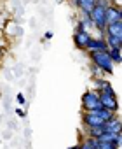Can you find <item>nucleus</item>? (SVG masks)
I'll use <instances>...</instances> for the list:
<instances>
[{
    "label": "nucleus",
    "instance_id": "obj_1",
    "mask_svg": "<svg viewBox=\"0 0 122 149\" xmlns=\"http://www.w3.org/2000/svg\"><path fill=\"white\" fill-rule=\"evenodd\" d=\"M89 58H91V63L96 65L103 74H112L113 72V61L108 54V51H89L87 53Z\"/></svg>",
    "mask_w": 122,
    "mask_h": 149
},
{
    "label": "nucleus",
    "instance_id": "obj_2",
    "mask_svg": "<svg viewBox=\"0 0 122 149\" xmlns=\"http://www.w3.org/2000/svg\"><path fill=\"white\" fill-rule=\"evenodd\" d=\"M99 93V102H101V107H106L113 112H119V100H117V95L113 91V88L108 84L105 86L103 90L98 91Z\"/></svg>",
    "mask_w": 122,
    "mask_h": 149
},
{
    "label": "nucleus",
    "instance_id": "obj_3",
    "mask_svg": "<svg viewBox=\"0 0 122 149\" xmlns=\"http://www.w3.org/2000/svg\"><path fill=\"white\" fill-rule=\"evenodd\" d=\"M101 107V102H99V93L96 90H87L84 95H82V109L84 111H96Z\"/></svg>",
    "mask_w": 122,
    "mask_h": 149
},
{
    "label": "nucleus",
    "instance_id": "obj_4",
    "mask_svg": "<svg viewBox=\"0 0 122 149\" xmlns=\"http://www.w3.org/2000/svg\"><path fill=\"white\" fill-rule=\"evenodd\" d=\"M91 35H93L91 32H86V30H75V33H73V44H75V47L80 49V51H86Z\"/></svg>",
    "mask_w": 122,
    "mask_h": 149
},
{
    "label": "nucleus",
    "instance_id": "obj_5",
    "mask_svg": "<svg viewBox=\"0 0 122 149\" xmlns=\"http://www.w3.org/2000/svg\"><path fill=\"white\" fill-rule=\"evenodd\" d=\"M105 121L96 114V112H93V111H84V114H82V125H84V128H93V126H101Z\"/></svg>",
    "mask_w": 122,
    "mask_h": 149
},
{
    "label": "nucleus",
    "instance_id": "obj_6",
    "mask_svg": "<svg viewBox=\"0 0 122 149\" xmlns=\"http://www.w3.org/2000/svg\"><path fill=\"white\" fill-rule=\"evenodd\" d=\"M108 49V44H106V40H105V37H94V35H91V39H89V42H87V47H86V51L89 53V51H106Z\"/></svg>",
    "mask_w": 122,
    "mask_h": 149
},
{
    "label": "nucleus",
    "instance_id": "obj_7",
    "mask_svg": "<svg viewBox=\"0 0 122 149\" xmlns=\"http://www.w3.org/2000/svg\"><path fill=\"white\" fill-rule=\"evenodd\" d=\"M105 18H106V25L108 23H113V21H120L122 19V9L119 6L108 4L106 6V11H105Z\"/></svg>",
    "mask_w": 122,
    "mask_h": 149
},
{
    "label": "nucleus",
    "instance_id": "obj_8",
    "mask_svg": "<svg viewBox=\"0 0 122 149\" xmlns=\"http://www.w3.org/2000/svg\"><path fill=\"white\" fill-rule=\"evenodd\" d=\"M72 2H73V6L80 11V14H89L91 9H93L94 4H96V0H72Z\"/></svg>",
    "mask_w": 122,
    "mask_h": 149
},
{
    "label": "nucleus",
    "instance_id": "obj_9",
    "mask_svg": "<svg viewBox=\"0 0 122 149\" xmlns=\"http://www.w3.org/2000/svg\"><path fill=\"white\" fill-rule=\"evenodd\" d=\"M105 35H113V37H122V19L120 21H113V23H108L105 26Z\"/></svg>",
    "mask_w": 122,
    "mask_h": 149
},
{
    "label": "nucleus",
    "instance_id": "obj_10",
    "mask_svg": "<svg viewBox=\"0 0 122 149\" xmlns=\"http://www.w3.org/2000/svg\"><path fill=\"white\" fill-rule=\"evenodd\" d=\"M103 130L105 132H112V133H119L120 132V119H119V116L115 114L112 119L105 121L103 123Z\"/></svg>",
    "mask_w": 122,
    "mask_h": 149
},
{
    "label": "nucleus",
    "instance_id": "obj_11",
    "mask_svg": "<svg viewBox=\"0 0 122 149\" xmlns=\"http://www.w3.org/2000/svg\"><path fill=\"white\" fill-rule=\"evenodd\" d=\"M106 51H108V54H110L113 65H119L120 60H122V49H120V47H108Z\"/></svg>",
    "mask_w": 122,
    "mask_h": 149
},
{
    "label": "nucleus",
    "instance_id": "obj_12",
    "mask_svg": "<svg viewBox=\"0 0 122 149\" xmlns=\"http://www.w3.org/2000/svg\"><path fill=\"white\" fill-rule=\"evenodd\" d=\"M105 40L108 47H122V37H113V35H105Z\"/></svg>",
    "mask_w": 122,
    "mask_h": 149
},
{
    "label": "nucleus",
    "instance_id": "obj_13",
    "mask_svg": "<svg viewBox=\"0 0 122 149\" xmlns=\"http://www.w3.org/2000/svg\"><path fill=\"white\" fill-rule=\"evenodd\" d=\"M80 146H82V149H98V140L93 137H87Z\"/></svg>",
    "mask_w": 122,
    "mask_h": 149
},
{
    "label": "nucleus",
    "instance_id": "obj_14",
    "mask_svg": "<svg viewBox=\"0 0 122 149\" xmlns=\"http://www.w3.org/2000/svg\"><path fill=\"white\" fill-rule=\"evenodd\" d=\"M98 149H119L113 140H98Z\"/></svg>",
    "mask_w": 122,
    "mask_h": 149
},
{
    "label": "nucleus",
    "instance_id": "obj_15",
    "mask_svg": "<svg viewBox=\"0 0 122 149\" xmlns=\"http://www.w3.org/2000/svg\"><path fill=\"white\" fill-rule=\"evenodd\" d=\"M93 84H94V90H96V91H99V90H103L105 86H108L110 83H108L106 79H98V77H96V79L93 81Z\"/></svg>",
    "mask_w": 122,
    "mask_h": 149
},
{
    "label": "nucleus",
    "instance_id": "obj_16",
    "mask_svg": "<svg viewBox=\"0 0 122 149\" xmlns=\"http://www.w3.org/2000/svg\"><path fill=\"white\" fill-rule=\"evenodd\" d=\"M16 100H18V104H26V98H25V95L23 93H18V97H16Z\"/></svg>",
    "mask_w": 122,
    "mask_h": 149
},
{
    "label": "nucleus",
    "instance_id": "obj_17",
    "mask_svg": "<svg viewBox=\"0 0 122 149\" xmlns=\"http://www.w3.org/2000/svg\"><path fill=\"white\" fill-rule=\"evenodd\" d=\"M16 114H18V116H21V118H25V116H26L23 109H16Z\"/></svg>",
    "mask_w": 122,
    "mask_h": 149
},
{
    "label": "nucleus",
    "instance_id": "obj_18",
    "mask_svg": "<svg viewBox=\"0 0 122 149\" xmlns=\"http://www.w3.org/2000/svg\"><path fill=\"white\" fill-rule=\"evenodd\" d=\"M45 39H47V40H49V39H52V33H51V32H47V33H45Z\"/></svg>",
    "mask_w": 122,
    "mask_h": 149
},
{
    "label": "nucleus",
    "instance_id": "obj_19",
    "mask_svg": "<svg viewBox=\"0 0 122 149\" xmlns=\"http://www.w3.org/2000/svg\"><path fill=\"white\" fill-rule=\"evenodd\" d=\"M0 4H2V0H0Z\"/></svg>",
    "mask_w": 122,
    "mask_h": 149
},
{
    "label": "nucleus",
    "instance_id": "obj_20",
    "mask_svg": "<svg viewBox=\"0 0 122 149\" xmlns=\"http://www.w3.org/2000/svg\"><path fill=\"white\" fill-rule=\"evenodd\" d=\"M0 98H2V95H0Z\"/></svg>",
    "mask_w": 122,
    "mask_h": 149
}]
</instances>
